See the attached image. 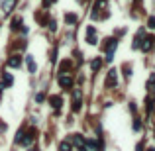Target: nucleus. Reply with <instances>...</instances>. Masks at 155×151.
<instances>
[{
  "label": "nucleus",
  "instance_id": "1",
  "mask_svg": "<svg viewBox=\"0 0 155 151\" xmlns=\"http://www.w3.org/2000/svg\"><path fill=\"white\" fill-rule=\"evenodd\" d=\"M86 43L89 45H96L98 43V39H96V28H92V26L86 28Z\"/></svg>",
  "mask_w": 155,
  "mask_h": 151
},
{
  "label": "nucleus",
  "instance_id": "2",
  "mask_svg": "<svg viewBox=\"0 0 155 151\" xmlns=\"http://www.w3.org/2000/svg\"><path fill=\"white\" fill-rule=\"evenodd\" d=\"M118 82V73L114 71V69H110L108 71V77H106V88H114Z\"/></svg>",
  "mask_w": 155,
  "mask_h": 151
},
{
  "label": "nucleus",
  "instance_id": "3",
  "mask_svg": "<svg viewBox=\"0 0 155 151\" xmlns=\"http://www.w3.org/2000/svg\"><path fill=\"white\" fill-rule=\"evenodd\" d=\"M57 80H59V86H63V88H71V86H73V79L67 77V75H61Z\"/></svg>",
  "mask_w": 155,
  "mask_h": 151
},
{
  "label": "nucleus",
  "instance_id": "4",
  "mask_svg": "<svg viewBox=\"0 0 155 151\" xmlns=\"http://www.w3.org/2000/svg\"><path fill=\"white\" fill-rule=\"evenodd\" d=\"M79 110H80V90L77 88L73 94V112H79Z\"/></svg>",
  "mask_w": 155,
  "mask_h": 151
},
{
  "label": "nucleus",
  "instance_id": "5",
  "mask_svg": "<svg viewBox=\"0 0 155 151\" xmlns=\"http://www.w3.org/2000/svg\"><path fill=\"white\" fill-rule=\"evenodd\" d=\"M116 45H118V41L114 38H110V39H106V43H104V51L106 53H114V49H116Z\"/></svg>",
  "mask_w": 155,
  "mask_h": 151
},
{
  "label": "nucleus",
  "instance_id": "6",
  "mask_svg": "<svg viewBox=\"0 0 155 151\" xmlns=\"http://www.w3.org/2000/svg\"><path fill=\"white\" fill-rule=\"evenodd\" d=\"M14 4H16V0H4V2H2V12H4V14H10L12 8H14Z\"/></svg>",
  "mask_w": 155,
  "mask_h": 151
},
{
  "label": "nucleus",
  "instance_id": "7",
  "mask_svg": "<svg viewBox=\"0 0 155 151\" xmlns=\"http://www.w3.org/2000/svg\"><path fill=\"white\" fill-rule=\"evenodd\" d=\"M20 65H22V59H20V55H10V59H8V67H14V69H18Z\"/></svg>",
  "mask_w": 155,
  "mask_h": 151
},
{
  "label": "nucleus",
  "instance_id": "8",
  "mask_svg": "<svg viewBox=\"0 0 155 151\" xmlns=\"http://www.w3.org/2000/svg\"><path fill=\"white\" fill-rule=\"evenodd\" d=\"M151 43H153V38H143V39H141V43H140L141 51H149V49H151Z\"/></svg>",
  "mask_w": 155,
  "mask_h": 151
},
{
  "label": "nucleus",
  "instance_id": "9",
  "mask_svg": "<svg viewBox=\"0 0 155 151\" xmlns=\"http://www.w3.org/2000/svg\"><path fill=\"white\" fill-rule=\"evenodd\" d=\"M26 65H28V71H30V73H35V71H38V65H35V61H33L32 55L26 57Z\"/></svg>",
  "mask_w": 155,
  "mask_h": 151
},
{
  "label": "nucleus",
  "instance_id": "10",
  "mask_svg": "<svg viewBox=\"0 0 155 151\" xmlns=\"http://www.w3.org/2000/svg\"><path fill=\"white\" fill-rule=\"evenodd\" d=\"M100 67H102V59H100V57H94L92 61H90V71L96 73V71L100 69Z\"/></svg>",
  "mask_w": 155,
  "mask_h": 151
},
{
  "label": "nucleus",
  "instance_id": "11",
  "mask_svg": "<svg viewBox=\"0 0 155 151\" xmlns=\"http://www.w3.org/2000/svg\"><path fill=\"white\" fill-rule=\"evenodd\" d=\"M49 104H51L53 108H61L63 100H61V96H51V98H49Z\"/></svg>",
  "mask_w": 155,
  "mask_h": 151
},
{
  "label": "nucleus",
  "instance_id": "12",
  "mask_svg": "<svg viewBox=\"0 0 155 151\" xmlns=\"http://www.w3.org/2000/svg\"><path fill=\"white\" fill-rule=\"evenodd\" d=\"M14 85V79H12V75H10V73H4V80H2V86H12Z\"/></svg>",
  "mask_w": 155,
  "mask_h": 151
},
{
  "label": "nucleus",
  "instance_id": "13",
  "mask_svg": "<svg viewBox=\"0 0 155 151\" xmlns=\"http://www.w3.org/2000/svg\"><path fill=\"white\" fill-rule=\"evenodd\" d=\"M20 26H22V18H20V16H16V18L10 22V28L16 32V29H20Z\"/></svg>",
  "mask_w": 155,
  "mask_h": 151
},
{
  "label": "nucleus",
  "instance_id": "14",
  "mask_svg": "<svg viewBox=\"0 0 155 151\" xmlns=\"http://www.w3.org/2000/svg\"><path fill=\"white\" fill-rule=\"evenodd\" d=\"M77 20H79V18H77V14H67V16H65V22H67L69 26L77 24Z\"/></svg>",
  "mask_w": 155,
  "mask_h": 151
},
{
  "label": "nucleus",
  "instance_id": "15",
  "mask_svg": "<svg viewBox=\"0 0 155 151\" xmlns=\"http://www.w3.org/2000/svg\"><path fill=\"white\" fill-rule=\"evenodd\" d=\"M73 139H75V143H77V145H79V149H80V147H85V139L80 137V133H77V136L73 137Z\"/></svg>",
  "mask_w": 155,
  "mask_h": 151
},
{
  "label": "nucleus",
  "instance_id": "16",
  "mask_svg": "<svg viewBox=\"0 0 155 151\" xmlns=\"http://www.w3.org/2000/svg\"><path fill=\"white\" fill-rule=\"evenodd\" d=\"M59 151H71V143H69V141H61V145H59Z\"/></svg>",
  "mask_w": 155,
  "mask_h": 151
},
{
  "label": "nucleus",
  "instance_id": "17",
  "mask_svg": "<svg viewBox=\"0 0 155 151\" xmlns=\"http://www.w3.org/2000/svg\"><path fill=\"white\" fill-rule=\"evenodd\" d=\"M86 149H90V151H98V147H96V143H94L92 139H89V141H86Z\"/></svg>",
  "mask_w": 155,
  "mask_h": 151
},
{
  "label": "nucleus",
  "instance_id": "18",
  "mask_svg": "<svg viewBox=\"0 0 155 151\" xmlns=\"http://www.w3.org/2000/svg\"><path fill=\"white\" fill-rule=\"evenodd\" d=\"M141 130V122H140V118H136L134 120V132H140Z\"/></svg>",
  "mask_w": 155,
  "mask_h": 151
},
{
  "label": "nucleus",
  "instance_id": "19",
  "mask_svg": "<svg viewBox=\"0 0 155 151\" xmlns=\"http://www.w3.org/2000/svg\"><path fill=\"white\" fill-rule=\"evenodd\" d=\"M147 28H151V29H155V18L151 16L149 20H147Z\"/></svg>",
  "mask_w": 155,
  "mask_h": 151
},
{
  "label": "nucleus",
  "instance_id": "20",
  "mask_svg": "<svg viewBox=\"0 0 155 151\" xmlns=\"http://www.w3.org/2000/svg\"><path fill=\"white\" fill-rule=\"evenodd\" d=\"M43 100H45V94H43V92H39V94L35 96V102H38V104H41Z\"/></svg>",
  "mask_w": 155,
  "mask_h": 151
},
{
  "label": "nucleus",
  "instance_id": "21",
  "mask_svg": "<svg viewBox=\"0 0 155 151\" xmlns=\"http://www.w3.org/2000/svg\"><path fill=\"white\" fill-rule=\"evenodd\" d=\"M49 29H51V32H55V29H57V24H55V20H51V22H49Z\"/></svg>",
  "mask_w": 155,
  "mask_h": 151
},
{
  "label": "nucleus",
  "instance_id": "22",
  "mask_svg": "<svg viewBox=\"0 0 155 151\" xmlns=\"http://www.w3.org/2000/svg\"><path fill=\"white\" fill-rule=\"evenodd\" d=\"M20 32H22V33H24V35H28V32H30V29H28V28H26V26H24V28H20Z\"/></svg>",
  "mask_w": 155,
  "mask_h": 151
},
{
  "label": "nucleus",
  "instance_id": "23",
  "mask_svg": "<svg viewBox=\"0 0 155 151\" xmlns=\"http://www.w3.org/2000/svg\"><path fill=\"white\" fill-rule=\"evenodd\" d=\"M136 151H143V145H141V143H137V147H136Z\"/></svg>",
  "mask_w": 155,
  "mask_h": 151
},
{
  "label": "nucleus",
  "instance_id": "24",
  "mask_svg": "<svg viewBox=\"0 0 155 151\" xmlns=\"http://www.w3.org/2000/svg\"><path fill=\"white\" fill-rule=\"evenodd\" d=\"M147 151H155V147H149V149H147Z\"/></svg>",
  "mask_w": 155,
  "mask_h": 151
}]
</instances>
